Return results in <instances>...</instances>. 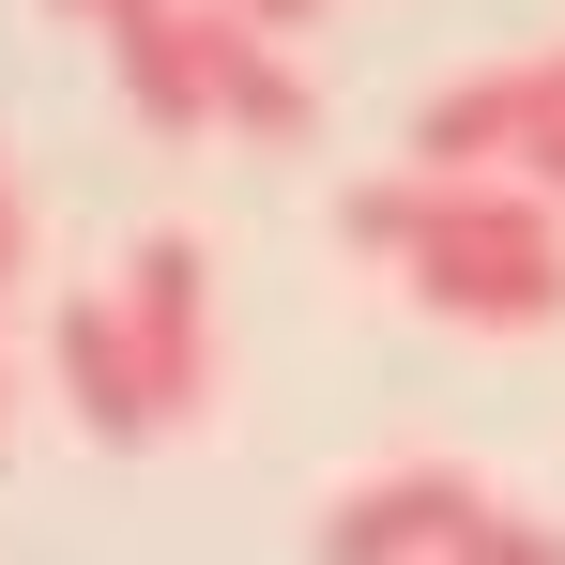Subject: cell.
I'll list each match as a JSON object with an SVG mask.
<instances>
[{"instance_id":"obj_1","label":"cell","mask_w":565,"mask_h":565,"mask_svg":"<svg viewBox=\"0 0 565 565\" xmlns=\"http://www.w3.org/2000/svg\"><path fill=\"white\" fill-rule=\"evenodd\" d=\"M337 245L382 260L428 321L459 337H551L565 321V199L535 169H382L337 199Z\"/></svg>"},{"instance_id":"obj_2","label":"cell","mask_w":565,"mask_h":565,"mask_svg":"<svg viewBox=\"0 0 565 565\" xmlns=\"http://www.w3.org/2000/svg\"><path fill=\"white\" fill-rule=\"evenodd\" d=\"M321 551L337 565H565V520L535 504H489L473 473L413 459V473H367L321 504Z\"/></svg>"},{"instance_id":"obj_3","label":"cell","mask_w":565,"mask_h":565,"mask_svg":"<svg viewBox=\"0 0 565 565\" xmlns=\"http://www.w3.org/2000/svg\"><path fill=\"white\" fill-rule=\"evenodd\" d=\"M122 321H138V352H153V397H169V428H184L214 367H230V321H214V245L199 230H153L138 260H122Z\"/></svg>"},{"instance_id":"obj_4","label":"cell","mask_w":565,"mask_h":565,"mask_svg":"<svg viewBox=\"0 0 565 565\" xmlns=\"http://www.w3.org/2000/svg\"><path fill=\"white\" fill-rule=\"evenodd\" d=\"M46 367H62V413H77L93 444H169V397H153V352H138V321H122V276L62 290Z\"/></svg>"},{"instance_id":"obj_5","label":"cell","mask_w":565,"mask_h":565,"mask_svg":"<svg viewBox=\"0 0 565 565\" xmlns=\"http://www.w3.org/2000/svg\"><path fill=\"white\" fill-rule=\"evenodd\" d=\"M214 31H230V0H138L107 31V77L153 138H214Z\"/></svg>"},{"instance_id":"obj_6","label":"cell","mask_w":565,"mask_h":565,"mask_svg":"<svg viewBox=\"0 0 565 565\" xmlns=\"http://www.w3.org/2000/svg\"><path fill=\"white\" fill-rule=\"evenodd\" d=\"M214 138H245V153H306V138H321L306 31H260L245 0H230V31H214Z\"/></svg>"},{"instance_id":"obj_7","label":"cell","mask_w":565,"mask_h":565,"mask_svg":"<svg viewBox=\"0 0 565 565\" xmlns=\"http://www.w3.org/2000/svg\"><path fill=\"white\" fill-rule=\"evenodd\" d=\"M15 276H31V199H15V153H0V428H15Z\"/></svg>"},{"instance_id":"obj_8","label":"cell","mask_w":565,"mask_h":565,"mask_svg":"<svg viewBox=\"0 0 565 565\" xmlns=\"http://www.w3.org/2000/svg\"><path fill=\"white\" fill-rule=\"evenodd\" d=\"M245 15H260V31H321L337 0H245Z\"/></svg>"},{"instance_id":"obj_9","label":"cell","mask_w":565,"mask_h":565,"mask_svg":"<svg viewBox=\"0 0 565 565\" xmlns=\"http://www.w3.org/2000/svg\"><path fill=\"white\" fill-rule=\"evenodd\" d=\"M46 15H77V31H122V15H138V0H46Z\"/></svg>"},{"instance_id":"obj_10","label":"cell","mask_w":565,"mask_h":565,"mask_svg":"<svg viewBox=\"0 0 565 565\" xmlns=\"http://www.w3.org/2000/svg\"><path fill=\"white\" fill-rule=\"evenodd\" d=\"M520 169H535V184H551V199H565V122H551V138H535V153H520Z\"/></svg>"}]
</instances>
